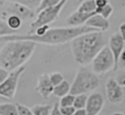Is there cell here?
Instances as JSON below:
<instances>
[{"instance_id":"obj_1","label":"cell","mask_w":125,"mask_h":115,"mask_svg":"<svg viewBox=\"0 0 125 115\" xmlns=\"http://www.w3.org/2000/svg\"><path fill=\"white\" fill-rule=\"evenodd\" d=\"M98 29L88 26L86 24L80 26H69V27H57V28H50L44 35L38 36L34 33L32 34H10L1 36V43L12 40H31L36 43H42L47 45H60L64 44L67 42L72 41L75 37L91 32L96 31Z\"/></svg>"},{"instance_id":"obj_2","label":"cell","mask_w":125,"mask_h":115,"mask_svg":"<svg viewBox=\"0 0 125 115\" xmlns=\"http://www.w3.org/2000/svg\"><path fill=\"white\" fill-rule=\"evenodd\" d=\"M105 46V37L101 30L91 31L75 37L71 41V52L74 60L81 65L93 61L98 53Z\"/></svg>"},{"instance_id":"obj_3","label":"cell","mask_w":125,"mask_h":115,"mask_svg":"<svg viewBox=\"0 0 125 115\" xmlns=\"http://www.w3.org/2000/svg\"><path fill=\"white\" fill-rule=\"evenodd\" d=\"M36 42L31 40H12L3 45L0 52V64L10 71L23 65L33 55Z\"/></svg>"},{"instance_id":"obj_4","label":"cell","mask_w":125,"mask_h":115,"mask_svg":"<svg viewBox=\"0 0 125 115\" xmlns=\"http://www.w3.org/2000/svg\"><path fill=\"white\" fill-rule=\"evenodd\" d=\"M100 85V78L97 73L86 67H81L76 72L74 80L71 84L70 93L73 95L87 94L96 90Z\"/></svg>"},{"instance_id":"obj_5","label":"cell","mask_w":125,"mask_h":115,"mask_svg":"<svg viewBox=\"0 0 125 115\" xmlns=\"http://www.w3.org/2000/svg\"><path fill=\"white\" fill-rule=\"evenodd\" d=\"M68 0H62L60 3H58L57 5H54V6H51V7H48V8H45L44 10H42L41 12H39L37 14V17L36 19H34L33 22H31L30 24V30L27 32V34H31L34 32V30L41 26V25H44V24H50L51 22L55 21L58 18H59V15L60 13L62 12V8L64 7L65 3L67 2Z\"/></svg>"},{"instance_id":"obj_6","label":"cell","mask_w":125,"mask_h":115,"mask_svg":"<svg viewBox=\"0 0 125 115\" xmlns=\"http://www.w3.org/2000/svg\"><path fill=\"white\" fill-rule=\"evenodd\" d=\"M115 59L109 47L104 46L92 61L93 71L97 74H104L107 71L114 69Z\"/></svg>"},{"instance_id":"obj_7","label":"cell","mask_w":125,"mask_h":115,"mask_svg":"<svg viewBox=\"0 0 125 115\" xmlns=\"http://www.w3.org/2000/svg\"><path fill=\"white\" fill-rule=\"evenodd\" d=\"M24 70H25L24 65H21V67L15 70H12L8 78L4 82L0 83V95L2 96L7 97L9 99H12L15 96L20 77L24 72Z\"/></svg>"},{"instance_id":"obj_8","label":"cell","mask_w":125,"mask_h":115,"mask_svg":"<svg viewBox=\"0 0 125 115\" xmlns=\"http://www.w3.org/2000/svg\"><path fill=\"white\" fill-rule=\"evenodd\" d=\"M115 78H109L105 82V95L109 102L113 104L121 103L124 99V93Z\"/></svg>"},{"instance_id":"obj_9","label":"cell","mask_w":125,"mask_h":115,"mask_svg":"<svg viewBox=\"0 0 125 115\" xmlns=\"http://www.w3.org/2000/svg\"><path fill=\"white\" fill-rule=\"evenodd\" d=\"M108 43H109V48H110V50L114 56V59H115V66H114L113 71L116 72L117 67L119 65V58H120V56H121L124 46H125V40L122 37L120 32H116V33H113L109 37Z\"/></svg>"},{"instance_id":"obj_10","label":"cell","mask_w":125,"mask_h":115,"mask_svg":"<svg viewBox=\"0 0 125 115\" xmlns=\"http://www.w3.org/2000/svg\"><path fill=\"white\" fill-rule=\"evenodd\" d=\"M104 105V99L102 94L93 93L88 96L85 109L88 115H98L102 111Z\"/></svg>"},{"instance_id":"obj_11","label":"cell","mask_w":125,"mask_h":115,"mask_svg":"<svg viewBox=\"0 0 125 115\" xmlns=\"http://www.w3.org/2000/svg\"><path fill=\"white\" fill-rule=\"evenodd\" d=\"M54 85L50 80V76L48 74H42L38 77L37 85L35 87V91L44 98L47 99L54 92Z\"/></svg>"},{"instance_id":"obj_12","label":"cell","mask_w":125,"mask_h":115,"mask_svg":"<svg viewBox=\"0 0 125 115\" xmlns=\"http://www.w3.org/2000/svg\"><path fill=\"white\" fill-rule=\"evenodd\" d=\"M8 13L15 14L21 18V19H29L34 17V12L32 9L19 3L10 2L8 6Z\"/></svg>"},{"instance_id":"obj_13","label":"cell","mask_w":125,"mask_h":115,"mask_svg":"<svg viewBox=\"0 0 125 115\" xmlns=\"http://www.w3.org/2000/svg\"><path fill=\"white\" fill-rule=\"evenodd\" d=\"M94 14H88V13H82L79 11H75L73 12L71 15H69L66 19L65 22L66 24L70 25V26H80V25H84L86 23V21L93 16Z\"/></svg>"},{"instance_id":"obj_14","label":"cell","mask_w":125,"mask_h":115,"mask_svg":"<svg viewBox=\"0 0 125 115\" xmlns=\"http://www.w3.org/2000/svg\"><path fill=\"white\" fill-rule=\"evenodd\" d=\"M88 26L94 27L98 30L101 31H105L109 28V21L107 19H105L104 17H103L100 14H95L93 15L85 23Z\"/></svg>"},{"instance_id":"obj_15","label":"cell","mask_w":125,"mask_h":115,"mask_svg":"<svg viewBox=\"0 0 125 115\" xmlns=\"http://www.w3.org/2000/svg\"><path fill=\"white\" fill-rule=\"evenodd\" d=\"M70 89H71V85L63 80L62 83H60L59 85L55 86L54 87V92H53V95H55L56 96H59V97H62L67 94L70 93Z\"/></svg>"},{"instance_id":"obj_16","label":"cell","mask_w":125,"mask_h":115,"mask_svg":"<svg viewBox=\"0 0 125 115\" xmlns=\"http://www.w3.org/2000/svg\"><path fill=\"white\" fill-rule=\"evenodd\" d=\"M98 6L96 4L95 0H84L80 6L77 8V11L82 12V13H88V14H96Z\"/></svg>"},{"instance_id":"obj_17","label":"cell","mask_w":125,"mask_h":115,"mask_svg":"<svg viewBox=\"0 0 125 115\" xmlns=\"http://www.w3.org/2000/svg\"><path fill=\"white\" fill-rule=\"evenodd\" d=\"M0 115H18L17 104L2 103L0 105Z\"/></svg>"},{"instance_id":"obj_18","label":"cell","mask_w":125,"mask_h":115,"mask_svg":"<svg viewBox=\"0 0 125 115\" xmlns=\"http://www.w3.org/2000/svg\"><path fill=\"white\" fill-rule=\"evenodd\" d=\"M52 108L53 107L49 104H37L31 109L34 115H51Z\"/></svg>"},{"instance_id":"obj_19","label":"cell","mask_w":125,"mask_h":115,"mask_svg":"<svg viewBox=\"0 0 125 115\" xmlns=\"http://www.w3.org/2000/svg\"><path fill=\"white\" fill-rule=\"evenodd\" d=\"M21 17H19V16H17V15H15V14H11L8 18H7V23H8V25L13 29V30H18L20 27H21Z\"/></svg>"},{"instance_id":"obj_20","label":"cell","mask_w":125,"mask_h":115,"mask_svg":"<svg viewBox=\"0 0 125 115\" xmlns=\"http://www.w3.org/2000/svg\"><path fill=\"white\" fill-rule=\"evenodd\" d=\"M87 100H88V96L86 94H79V95H75V99H74V104L73 106L76 109H81V108H85L86 104H87Z\"/></svg>"},{"instance_id":"obj_21","label":"cell","mask_w":125,"mask_h":115,"mask_svg":"<svg viewBox=\"0 0 125 115\" xmlns=\"http://www.w3.org/2000/svg\"><path fill=\"white\" fill-rule=\"evenodd\" d=\"M10 2H15V3H19V4H22L32 10H37V8L39 7L41 0H7Z\"/></svg>"},{"instance_id":"obj_22","label":"cell","mask_w":125,"mask_h":115,"mask_svg":"<svg viewBox=\"0 0 125 115\" xmlns=\"http://www.w3.org/2000/svg\"><path fill=\"white\" fill-rule=\"evenodd\" d=\"M74 99H75V95L69 93L61 97L59 104L60 106H72L74 104Z\"/></svg>"},{"instance_id":"obj_23","label":"cell","mask_w":125,"mask_h":115,"mask_svg":"<svg viewBox=\"0 0 125 115\" xmlns=\"http://www.w3.org/2000/svg\"><path fill=\"white\" fill-rule=\"evenodd\" d=\"M112 12H113V8H112V6L110 4H107V5L103 6V7H99L96 10V14L102 15L105 19H108L110 17V15L112 14Z\"/></svg>"},{"instance_id":"obj_24","label":"cell","mask_w":125,"mask_h":115,"mask_svg":"<svg viewBox=\"0 0 125 115\" xmlns=\"http://www.w3.org/2000/svg\"><path fill=\"white\" fill-rule=\"evenodd\" d=\"M16 31L13 30L7 23V21H5L4 19H1L0 21V35L1 36H5V35H10V34H15Z\"/></svg>"},{"instance_id":"obj_25","label":"cell","mask_w":125,"mask_h":115,"mask_svg":"<svg viewBox=\"0 0 125 115\" xmlns=\"http://www.w3.org/2000/svg\"><path fill=\"white\" fill-rule=\"evenodd\" d=\"M62 0H41V3L39 5V7L37 8V10L35 11V13H39L41 12L42 10H44L45 8H48V7H51V6H54V5H57L58 3H60Z\"/></svg>"},{"instance_id":"obj_26","label":"cell","mask_w":125,"mask_h":115,"mask_svg":"<svg viewBox=\"0 0 125 115\" xmlns=\"http://www.w3.org/2000/svg\"><path fill=\"white\" fill-rule=\"evenodd\" d=\"M50 80H51V82H52V84L54 85V86H57V85H59L60 83H62L64 79H63V76L60 73V72H53V73H51L50 75Z\"/></svg>"},{"instance_id":"obj_27","label":"cell","mask_w":125,"mask_h":115,"mask_svg":"<svg viewBox=\"0 0 125 115\" xmlns=\"http://www.w3.org/2000/svg\"><path fill=\"white\" fill-rule=\"evenodd\" d=\"M16 104L18 107V115H34L32 109L28 108L27 106L21 103H16Z\"/></svg>"},{"instance_id":"obj_28","label":"cell","mask_w":125,"mask_h":115,"mask_svg":"<svg viewBox=\"0 0 125 115\" xmlns=\"http://www.w3.org/2000/svg\"><path fill=\"white\" fill-rule=\"evenodd\" d=\"M115 80L117 81V83L121 86V87H123V88H125V70L124 69H117V71H116V76H115Z\"/></svg>"},{"instance_id":"obj_29","label":"cell","mask_w":125,"mask_h":115,"mask_svg":"<svg viewBox=\"0 0 125 115\" xmlns=\"http://www.w3.org/2000/svg\"><path fill=\"white\" fill-rule=\"evenodd\" d=\"M60 110L62 113V115H73L76 111V108L72 106H60Z\"/></svg>"},{"instance_id":"obj_30","label":"cell","mask_w":125,"mask_h":115,"mask_svg":"<svg viewBox=\"0 0 125 115\" xmlns=\"http://www.w3.org/2000/svg\"><path fill=\"white\" fill-rule=\"evenodd\" d=\"M49 29H50L49 24H44V25H41V26L37 27V28L34 30L33 33L36 34V35H38V36H42V35H44ZM31 34H32V33H31Z\"/></svg>"},{"instance_id":"obj_31","label":"cell","mask_w":125,"mask_h":115,"mask_svg":"<svg viewBox=\"0 0 125 115\" xmlns=\"http://www.w3.org/2000/svg\"><path fill=\"white\" fill-rule=\"evenodd\" d=\"M10 72H11L10 70H8V69H6L4 67L0 68V83L4 82L8 78V76L10 75Z\"/></svg>"},{"instance_id":"obj_32","label":"cell","mask_w":125,"mask_h":115,"mask_svg":"<svg viewBox=\"0 0 125 115\" xmlns=\"http://www.w3.org/2000/svg\"><path fill=\"white\" fill-rule=\"evenodd\" d=\"M51 115H62V113L60 110V104L59 103H55V105L52 108Z\"/></svg>"},{"instance_id":"obj_33","label":"cell","mask_w":125,"mask_h":115,"mask_svg":"<svg viewBox=\"0 0 125 115\" xmlns=\"http://www.w3.org/2000/svg\"><path fill=\"white\" fill-rule=\"evenodd\" d=\"M119 66L125 70V51L122 52L121 56H120V58H119Z\"/></svg>"},{"instance_id":"obj_34","label":"cell","mask_w":125,"mask_h":115,"mask_svg":"<svg viewBox=\"0 0 125 115\" xmlns=\"http://www.w3.org/2000/svg\"><path fill=\"white\" fill-rule=\"evenodd\" d=\"M96 1V4L99 7H103V6H105L107 4H109V0H95Z\"/></svg>"},{"instance_id":"obj_35","label":"cell","mask_w":125,"mask_h":115,"mask_svg":"<svg viewBox=\"0 0 125 115\" xmlns=\"http://www.w3.org/2000/svg\"><path fill=\"white\" fill-rule=\"evenodd\" d=\"M73 115H88V113L85 108H81V109H76Z\"/></svg>"},{"instance_id":"obj_36","label":"cell","mask_w":125,"mask_h":115,"mask_svg":"<svg viewBox=\"0 0 125 115\" xmlns=\"http://www.w3.org/2000/svg\"><path fill=\"white\" fill-rule=\"evenodd\" d=\"M110 115H125V113H122V112H113Z\"/></svg>"},{"instance_id":"obj_37","label":"cell","mask_w":125,"mask_h":115,"mask_svg":"<svg viewBox=\"0 0 125 115\" xmlns=\"http://www.w3.org/2000/svg\"><path fill=\"white\" fill-rule=\"evenodd\" d=\"M5 1H6V0H0V5H1V6H4Z\"/></svg>"},{"instance_id":"obj_38","label":"cell","mask_w":125,"mask_h":115,"mask_svg":"<svg viewBox=\"0 0 125 115\" xmlns=\"http://www.w3.org/2000/svg\"><path fill=\"white\" fill-rule=\"evenodd\" d=\"M98 115H101V114H98Z\"/></svg>"}]
</instances>
